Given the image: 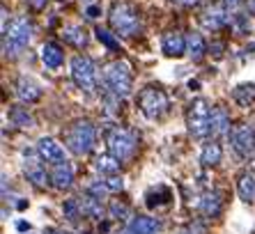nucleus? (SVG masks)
I'll return each instance as SVG.
<instances>
[{"mask_svg":"<svg viewBox=\"0 0 255 234\" xmlns=\"http://www.w3.org/2000/svg\"><path fill=\"white\" fill-rule=\"evenodd\" d=\"M32 35H35V25L28 16H16L9 23H5V28H2V51H5V55H9V58L18 55L32 41Z\"/></svg>","mask_w":255,"mask_h":234,"instance_id":"f257e3e1","label":"nucleus"},{"mask_svg":"<svg viewBox=\"0 0 255 234\" xmlns=\"http://www.w3.org/2000/svg\"><path fill=\"white\" fill-rule=\"evenodd\" d=\"M212 106L205 99H196L186 111V124H189L191 135L196 138H207L212 133Z\"/></svg>","mask_w":255,"mask_h":234,"instance_id":"f03ea898","label":"nucleus"},{"mask_svg":"<svg viewBox=\"0 0 255 234\" xmlns=\"http://www.w3.org/2000/svg\"><path fill=\"white\" fill-rule=\"evenodd\" d=\"M104 83L106 88L111 90L113 97H127L131 92V85H133V78H131V69L127 62L118 60V62H111V65L104 69Z\"/></svg>","mask_w":255,"mask_h":234,"instance_id":"7ed1b4c3","label":"nucleus"},{"mask_svg":"<svg viewBox=\"0 0 255 234\" xmlns=\"http://www.w3.org/2000/svg\"><path fill=\"white\" fill-rule=\"evenodd\" d=\"M95 126L88 122V119H78V122L71 124V129L67 131V147L69 152H74L76 156H83L92 149L95 145Z\"/></svg>","mask_w":255,"mask_h":234,"instance_id":"20e7f679","label":"nucleus"},{"mask_svg":"<svg viewBox=\"0 0 255 234\" xmlns=\"http://www.w3.org/2000/svg\"><path fill=\"white\" fill-rule=\"evenodd\" d=\"M111 25H113L115 35L131 37L140 30V16H138V12L131 5L120 2V5H115L111 9Z\"/></svg>","mask_w":255,"mask_h":234,"instance_id":"39448f33","label":"nucleus"},{"mask_svg":"<svg viewBox=\"0 0 255 234\" xmlns=\"http://www.w3.org/2000/svg\"><path fill=\"white\" fill-rule=\"evenodd\" d=\"M136 145H138V138L129 129H113L111 135H108V149H111V154L118 158L120 163L127 161L131 154L136 152Z\"/></svg>","mask_w":255,"mask_h":234,"instance_id":"423d86ee","label":"nucleus"},{"mask_svg":"<svg viewBox=\"0 0 255 234\" xmlns=\"http://www.w3.org/2000/svg\"><path fill=\"white\" fill-rule=\"evenodd\" d=\"M71 78L76 83L81 90L85 92H92L97 85V69H95V62L85 55H76L71 58Z\"/></svg>","mask_w":255,"mask_h":234,"instance_id":"0eeeda50","label":"nucleus"},{"mask_svg":"<svg viewBox=\"0 0 255 234\" xmlns=\"http://www.w3.org/2000/svg\"><path fill=\"white\" fill-rule=\"evenodd\" d=\"M140 108L149 119H156L168 111V97L156 88H147L140 92Z\"/></svg>","mask_w":255,"mask_h":234,"instance_id":"6e6552de","label":"nucleus"},{"mask_svg":"<svg viewBox=\"0 0 255 234\" xmlns=\"http://www.w3.org/2000/svg\"><path fill=\"white\" fill-rule=\"evenodd\" d=\"M230 142L232 147H235V152L239 154V156L249 158L255 154V131L251 129L249 124H239V126H235L230 133Z\"/></svg>","mask_w":255,"mask_h":234,"instance_id":"1a4fd4ad","label":"nucleus"},{"mask_svg":"<svg viewBox=\"0 0 255 234\" xmlns=\"http://www.w3.org/2000/svg\"><path fill=\"white\" fill-rule=\"evenodd\" d=\"M37 156L51 165L65 163V149L53 138H39V142H37Z\"/></svg>","mask_w":255,"mask_h":234,"instance_id":"9d476101","label":"nucleus"},{"mask_svg":"<svg viewBox=\"0 0 255 234\" xmlns=\"http://www.w3.org/2000/svg\"><path fill=\"white\" fill-rule=\"evenodd\" d=\"M161 51L166 53L168 58H179L186 53V39L179 32H166L161 39Z\"/></svg>","mask_w":255,"mask_h":234,"instance_id":"9b49d317","label":"nucleus"},{"mask_svg":"<svg viewBox=\"0 0 255 234\" xmlns=\"http://www.w3.org/2000/svg\"><path fill=\"white\" fill-rule=\"evenodd\" d=\"M39 55H42V62L46 65V69H60L62 62H65V53L55 41H46L42 51H39Z\"/></svg>","mask_w":255,"mask_h":234,"instance_id":"f8f14e48","label":"nucleus"},{"mask_svg":"<svg viewBox=\"0 0 255 234\" xmlns=\"http://www.w3.org/2000/svg\"><path fill=\"white\" fill-rule=\"evenodd\" d=\"M48 175H51V184H53L55 188H60V191L71 188V184H74V170H71L69 163L53 165V170H51Z\"/></svg>","mask_w":255,"mask_h":234,"instance_id":"ddd939ff","label":"nucleus"},{"mask_svg":"<svg viewBox=\"0 0 255 234\" xmlns=\"http://www.w3.org/2000/svg\"><path fill=\"white\" fill-rule=\"evenodd\" d=\"M23 170H25V177H28L37 188H46L48 182H51V175H46V170H44V165L39 163V161H28V158H25Z\"/></svg>","mask_w":255,"mask_h":234,"instance_id":"4468645a","label":"nucleus"},{"mask_svg":"<svg viewBox=\"0 0 255 234\" xmlns=\"http://www.w3.org/2000/svg\"><path fill=\"white\" fill-rule=\"evenodd\" d=\"M228 23V14L223 7H209L207 12L202 14V28H207V30H221L223 25Z\"/></svg>","mask_w":255,"mask_h":234,"instance_id":"2eb2a0df","label":"nucleus"},{"mask_svg":"<svg viewBox=\"0 0 255 234\" xmlns=\"http://www.w3.org/2000/svg\"><path fill=\"white\" fill-rule=\"evenodd\" d=\"M127 232L129 234H156L159 232V223L149 216H133L129 221Z\"/></svg>","mask_w":255,"mask_h":234,"instance_id":"dca6fc26","label":"nucleus"},{"mask_svg":"<svg viewBox=\"0 0 255 234\" xmlns=\"http://www.w3.org/2000/svg\"><path fill=\"white\" fill-rule=\"evenodd\" d=\"M16 94H18V99L23 101V104H32V101H37L39 97H42V90L37 88V85L30 81V78H18Z\"/></svg>","mask_w":255,"mask_h":234,"instance_id":"f3484780","label":"nucleus"},{"mask_svg":"<svg viewBox=\"0 0 255 234\" xmlns=\"http://www.w3.org/2000/svg\"><path fill=\"white\" fill-rule=\"evenodd\" d=\"M223 209V200H221L219 193H205L200 198V211L209 218H216Z\"/></svg>","mask_w":255,"mask_h":234,"instance_id":"a211bd4d","label":"nucleus"},{"mask_svg":"<svg viewBox=\"0 0 255 234\" xmlns=\"http://www.w3.org/2000/svg\"><path fill=\"white\" fill-rule=\"evenodd\" d=\"M221 156H223V149H221L219 142H205V147H202L200 152V161L202 165H207V168H212V165H219L221 163Z\"/></svg>","mask_w":255,"mask_h":234,"instance_id":"6ab92c4d","label":"nucleus"},{"mask_svg":"<svg viewBox=\"0 0 255 234\" xmlns=\"http://www.w3.org/2000/svg\"><path fill=\"white\" fill-rule=\"evenodd\" d=\"M62 37H65L67 44H71V46H76V48H83L88 44V32L81 25H67L62 30Z\"/></svg>","mask_w":255,"mask_h":234,"instance_id":"aec40b11","label":"nucleus"},{"mask_svg":"<svg viewBox=\"0 0 255 234\" xmlns=\"http://www.w3.org/2000/svg\"><path fill=\"white\" fill-rule=\"evenodd\" d=\"M230 133V117L223 108H216L212 115V135H228Z\"/></svg>","mask_w":255,"mask_h":234,"instance_id":"412c9836","label":"nucleus"},{"mask_svg":"<svg viewBox=\"0 0 255 234\" xmlns=\"http://www.w3.org/2000/svg\"><path fill=\"white\" fill-rule=\"evenodd\" d=\"M205 51H207V46H205V39H202L200 32H191L189 37H186V53H189L191 60H200L202 55H205Z\"/></svg>","mask_w":255,"mask_h":234,"instance_id":"4be33fe9","label":"nucleus"},{"mask_svg":"<svg viewBox=\"0 0 255 234\" xmlns=\"http://www.w3.org/2000/svg\"><path fill=\"white\" fill-rule=\"evenodd\" d=\"M237 191H239V198H242L244 202H253L255 200V177L242 175L239 177V184H237Z\"/></svg>","mask_w":255,"mask_h":234,"instance_id":"5701e85b","label":"nucleus"},{"mask_svg":"<svg viewBox=\"0 0 255 234\" xmlns=\"http://www.w3.org/2000/svg\"><path fill=\"white\" fill-rule=\"evenodd\" d=\"M81 207H83V214H88V216H92V218H101V216H104L101 198H97V195H92V193H88L83 200H81Z\"/></svg>","mask_w":255,"mask_h":234,"instance_id":"b1692460","label":"nucleus"},{"mask_svg":"<svg viewBox=\"0 0 255 234\" xmlns=\"http://www.w3.org/2000/svg\"><path fill=\"white\" fill-rule=\"evenodd\" d=\"M95 168L99 170V172H104V175H115L120 170V161L113 154H101V156H97Z\"/></svg>","mask_w":255,"mask_h":234,"instance_id":"393cba45","label":"nucleus"},{"mask_svg":"<svg viewBox=\"0 0 255 234\" xmlns=\"http://www.w3.org/2000/svg\"><path fill=\"white\" fill-rule=\"evenodd\" d=\"M9 119H12L16 126H23V129H28V126H32V124H35L32 115H28V111H23L21 106H16V108H12V111H9Z\"/></svg>","mask_w":255,"mask_h":234,"instance_id":"a878e982","label":"nucleus"},{"mask_svg":"<svg viewBox=\"0 0 255 234\" xmlns=\"http://www.w3.org/2000/svg\"><path fill=\"white\" fill-rule=\"evenodd\" d=\"M235 99L242 106H249L251 101L255 99V85H239V88L235 90Z\"/></svg>","mask_w":255,"mask_h":234,"instance_id":"bb28decb","label":"nucleus"},{"mask_svg":"<svg viewBox=\"0 0 255 234\" xmlns=\"http://www.w3.org/2000/svg\"><path fill=\"white\" fill-rule=\"evenodd\" d=\"M95 32H97V39H99V41H101V44H104V46H106V48H111V51H118V48H120L118 39H115V37L111 35L108 30H104V28H97Z\"/></svg>","mask_w":255,"mask_h":234,"instance_id":"cd10ccee","label":"nucleus"},{"mask_svg":"<svg viewBox=\"0 0 255 234\" xmlns=\"http://www.w3.org/2000/svg\"><path fill=\"white\" fill-rule=\"evenodd\" d=\"M104 184H106V188L111 193H120V191L125 188V182H122L120 177H108V179H104Z\"/></svg>","mask_w":255,"mask_h":234,"instance_id":"c85d7f7f","label":"nucleus"},{"mask_svg":"<svg viewBox=\"0 0 255 234\" xmlns=\"http://www.w3.org/2000/svg\"><path fill=\"white\" fill-rule=\"evenodd\" d=\"M108 211H111V216L120 221V218H127V211H129V209H127V205H122V202H118V200H115Z\"/></svg>","mask_w":255,"mask_h":234,"instance_id":"c756f323","label":"nucleus"},{"mask_svg":"<svg viewBox=\"0 0 255 234\" xmlns=\"http://www.w3.org/2000/svg\"><path fill=\"white\" fill-rule=\"evenodd\" d=\"M85 12H88V16H90V18H97V16H99V14H101V9H99V7H97V5H90L88 9H85Z\"/></svg>","mask_w":255,"mask_h":234,"instance_id":"7c9ffc66","label":"nucleus"},{"mask_svg":"<svg viewBox=\"0 0 255 234\" xmlns=\"http://www.w3.org/2000/svg\"><path fill=\"white\" fill-rule=\"evenodd\" d=\"M175 2H179V5H184V7H196L200 0H175Z\"/></svg>","mask_w":255,"mask_h":234,"instance_id":"2f4dec72","label":"nucleus"},{"mask_svg":"<svg viewBox=\"0 0 255 234\" xmlns=\"http://www.w3.org/2000/svg\"><path fill=\"white\" fill-rule=\"evenodd\" d=\"M244 0H226V5L228 7H237V5H242Z\"/></svg>","mask_w":255,"mask_h":234,"instance_id":"473e14b6","label":"nucleus"},{"mask_svg":"<svg viewBox=\"0 0 255 234\" xmlns=\"http://www.w3.org/2000/svg\"><path fill=\"white\" fill-rule=\"evenodd\" d=\"M249 9H251V14H255V0H249Z\"/></svg>","mask_w":255,"mask_h":234,"instance_id":"72a5a7b5","label":"nucleus"},{"mask_svg":"<svg viewBox=\"0 0 255 234\" xmlns=\"http://www.w3.org/2000/svg\"><path fill=\"white\" fill-rule=\"evenodd\" d=\"M177 234H189V232H186V230H182V232H177Z\"/></svg>","mask_w":255,"mask_h":234,"instance_id":"f704fd0d","label":"nucleus"},{"mask_svg":"<svg viewBox=\"0 0 255 234\" xmlns=\"http://www.w3.org/2000/svg\"><path fill=\"white\" fill-rule=\"evenodd\" d=\"M122 234H129V232H122Z\"/></svg>","mask_w":255,"mask_h":234,"instance_id":"c9c22d12","label":"nucleus"}]
</instances>
